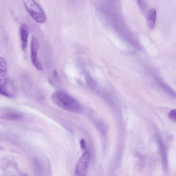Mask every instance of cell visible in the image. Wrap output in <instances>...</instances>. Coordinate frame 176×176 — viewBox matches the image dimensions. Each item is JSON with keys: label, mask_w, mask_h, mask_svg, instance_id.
Instances as JSON below:
<instances>
[{"label": "cell", "mask_w": 176, "mask_h": 176, "mask_svg": "<svg viewBox=\"0 0 176 176\" xmlns=\"http://www.w3.org/2000/svg\"><path fill=\"white\" fill-rule=\"evenodd\" d=\"M8 82L6 62L3 58L0 57V85H6Z\"/></svg>", "instance_id": "cell-6"}, {"label": "cell", "mask_w": 176, "mask_h": 176, "mask_svg": "<svg viewBox=\"0 0 176 176\" xmlns=\"http://www.w3.org/2000/svg\"><path fill=\"white\" fill-rule=\"evenodd\" d=\"M24 176H29V175L28 174H26L25 175H24Z\"/></svg>", "instance_id": "cell-15"}, {"label": "cell", "mask_w": 176, "mask_h": 176, "mask_svg": "<svg viewBox=\"0 0 176 176\" xmlns=\"http://www.w3.org/2000/svg\"><path fill=\"white\" fill-rule=\"evenodd\" d=\"M80 144L82 149L84 150H86L87 149V146L85 140L83 139H82L80 142Z\"/></svg>", "instance_id": "cell-12"}, {"label": "cell", "mask_w": 176, "mask_h": 176, "mask_svg": "<svg viewBox=\"0 0 176 176\" xmlns=\"http://www.w3.org/2000/svg\"><path fill=\"white\" fill-rule=\"evenodd\" d=\"M157 16L156 9L153 8L150 10L147 17V23L148 27L151 30L154 27Z\"/></svg>", "instance_id": "cell-7"}, {"label": "cell", "mask_w": 176, "mask_h": 176, "mask_svg": "<svg viewBox=\"0 0 176 176\" xmlns=\"http://www.w3.org/2000/svg\"><path fill=\"white\" fill-rule=\"evenodd\" d=\"M39 47L38 40L34 36L31 39L30 44L31 59L34 67L39 71L43 70V67L38 59V53Z\"/></svg>", "instance_id": "cell-4"}, {"label": "cell", "mask_w": 176, "mask_h": 176, "mask_svg": "<svg viewBox=\"0 0 176 176\" xmlns=\"http://www.w3.org/2000/svg\"><path fill=\"white\" fill-rule=\"evenodd\" d=\"M0 118L6 120L16 121L22 119L23 116L18 113L9 112L3 114L0 116Z\"/></svg>", "instance_id": "cell-8"}, {"label": "cell", "mask_w": 176, "mask_h": 176, "mask_svg": "<svg viewBox=\"0 0 176 176\" xmlns=\"http://www.w3.org/2000/svg\"><path fill=\"white\" fill-rule=\"evenodd\" d=\"M160 147L162 163H163L164 171H167L168 168V164L167 151L163 144H161Z\"/></svg>", "instance_id": "cell-9"}, {"label": "cell", "mask_w": 176, "mask_h": 176, "mask_svg": "<svg viewBox=\"0 0 176 176\" xmlns=\"http://www.w3.org/2000/svg\"><path fill=\"white\" fill-rule=\"evenodd\" d=\"M19 34L22 44V49L23 51H25L27 47L29 34V28L26 24H23L21 26L19 29Z\"/></svg>", "instance_id": "cell-5"}, {"label": "cell", "mask_w": 176, "mask_h": 176, "mask_svg": "<svg viewBox=\"0 0 176 176\" xmlns=\"http://www.w3.org/2000/svg\"><path fill=\"white\" fill-rule=\"evenodd\" d=\"M9 160L8 158H3L1 162V167L3 170H6L8 168L9 163Z\"/></svg>", "instance_id": "cell-11"}, {"label": "cell", "mask_w": 176, "mask_h": 176, "mask_svg": "<svg viewBox=\"0 0 176 176\" xmlns=\"http://www.w3.org/2000/svg\"><path fill=\"white\" fill-rule=\"evenodd\" d=\"M52 99L57 105L67 111L78 113L82 112V107L77 100L64 92H55Z\"/></svg>", "instance_id": "cell-1"}, {"label": "cell", "mask_w": 176, "mask_h": 176, "mask_svg": "<svg viewBox=\"0 0 176 176\" xmlns=\"http://www.w3.org/2000/svg\"><path fill=\"white\" fill-rule=\"evenodd\" d=\"M169 116L172 120H176V111L175 110H172L170 113Z\"/></svg>", "instance_id": "cell-13"}, {"label": "cell", "mask_w": 176, "mask_h": 176, "mask_svg": "<svg viewBox=\"0 0 176 176\" xmlns=\"http://www.w3.org/2000/svg\"><path fill=\"white\" fill-rule=\"evenodd\" d=\"M5 86L0 85V95L6 97L11 98L13 95L8 90V89L5 88Z\"/></svg>", "instance_id": "cell-10"}, {"label": "cell", "mask_w": 176, "mask_h": 176, "mask_svg": "<svg viewBox=\"0 0 176 176\" xmlns=\"http://www.w3.org/2000/svg\"><path fill=\"white\" fill-rule=\"evenodd\" d=\"M90 154L86 151L79 159L76 167L75 176H86L89 166Z\"/></svg>", "instance_id": "cell-3"}, {"label": "cell", "mask_w": 176, "mask_h": 176, "mask_svg": "<svg viewBox=\"0 0 176 176\" xmlns=\"http://www.w3.org/2000/svg\"><path fill=\"white\" fill-rule=\"evenodd\" d=\"M4 150L3 148L1 146H0V150Z\"/></svg>", "instance_id": "cell-14"}, {"label": "cell", "mask_w": 176, "mask_h": 176, "mask_svg": "<svg viewBox=\"0 0 176 176\" xmlns=\"http://www.w3.org/2000/svg\"><path fill=\"white\" fill-rule=\"evenodd\" d=\"M23 2L27 12L37 22L43 23L46 22V16L43 10L35 1L24 0Z\"/></svg>", "instance_id": "cell-2"}]
</instances>
